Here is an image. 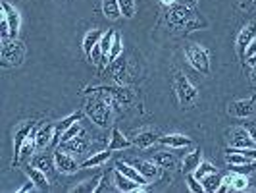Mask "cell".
Instances as JSON below:
<instances>
[{"mask_svg": "<svg viewBox=\"0 0 256 193\" xmlns=\"http://www.w3.org/2000/svg\"><path fill=\"white\" fill-rule=\"evenodd\" d=\"M166 24L180 31H194L206 26V22L198 20L194 8L187 4H172L166 12Z\"/></svg>", "mask_w": 256, "mask_h": 193, "instance_id": "6da1fadb", "label": "cell"}, {"mask_svg": "<svg viewBox=\"0 0 256 193\" xmlns=\"http://www.w3.org/2000/svg\"><path fill=\"white\" fill-rule=\"evenodd\" d=\"M116 101L106 93H92V99H87L85 112L98 128H108L112 124V104Z\"/></svg>", "mask_w": 256, "mask_h": 193, "instance_id": "7a4b0ae2", "label": "cell"}, {"mask_svg": "<svg viewBox=\"0 0 256 193\" xmlns=\"http://www.w3.org/2000/svg\"><path fill=\"white\" fill-rule=\"evenodd\" d=\"M26 58V47L24 43H20L18 39H8L2 41V49H0V64L2 68H16L24 62Z\"/></svg>", "mask_w": 256, "mask_h": 193, "instance_id": "3957f363", "label": "cell"}, {"mask_svg": "<svg viewBox=\"0 0 256 193\" xmlns=\"http://www.w3.org/2000/svg\"><path fill=\"white\" fill-rule=\"evenodd\" d=\"M185 56L196 72L210 76V56L204 47H200L196 43H189V45H185Z\"/></svg>", "mask_w": 256, "mask_h": 193, "instance_id": "277c9868", "label": "cell"}, {"mask_svg": "<svg viewBox=\"0 0 256 193\" xmlns=\"http://www.w3.org/2000/svg\"><path fill=\"white\" fill-rule=\"evenodd\" d=\"M174 91H176V95H178V101H180L181 106H189V104L194 103L196 97H198L196 87L189 81V77L183 76L181 72H178L176 77H174Z\"/></svg>", "mask_w": 256, "mask_h": 193, "instance_id": "5b68a950", "label": "cell"}, {"mask_svg": "<svg viewBox=\"0 0 256 193\" xmlns=\"http://www.w3.org/2000/svg\"><path fill=\"white\" fill-rule=\"evenodd\" d=\"M85 95H92V93H106L114 99L116 103L120 104H128L133 101V91L124 85H100V87H87L83 91Z\"/></svg>", "mask_w": 256, "mask_h": 193, "instance_id": "8992f818", "label": "cell"}, {"mask_svg": "<svg viewBox=\"0 0 256 193\" xmlns=\"http://www.w3.org/2000/svg\"><path fill=\"white\" fill-rule=\"evenodd\" d=\"M35 122H24V124H20L18 128H16V133H14V160L12 164L16 166L18 164V160H20V151H22V147H24V143L27 141V137L35 131Z\"/></svg>", "mask_w": 256, "mask_h": 193, "instance_id": "52a82bcc", "label": "cell"}, {"mask_svg": "<svg viewBox=\"0 0 256 193\" xmlns=\"http://www.w3.org/2000/svg\"><path fill=\"white\" fill-rule=\"evenodd\" d=\"M54 166L58 172H62V174H76L77 170H81V164H77V160L72 156V154L64 151V149H56V153H54Z\"/></svg>", "mask_w": 256, "mask_h": 193, "instance_id": "ba28073f", "label": "cell"}, {"mask_svg": "<svg viewBox=\"0 0 256 193\" xmlns=\"http://www.w3.org/2000/svg\"><path fill=\"white\" fill-rule=\"evenodd\" d=\"M254 39H256V22H250V24H246V26L239 31L237 41H235L237 52H239L241 58H246V49L250 47V43H252Z\"/></svg>", "mask_w": 256, "mask_h": 193, "instance_id": "9c48e42d", "label": "cell"}, {"mask_svg": "<svg viewBox=\"0 0 256 193\" xmlns=\"http://www.w3.org/2000/svg\"><path fill=\"white\" fill-rule=\"evenodd\" d=\"M228 112L235 118H250L252 114H256V99H241L230 103Z\"/></svg>", "mask_w": 256, "mask_h": 193, "instance_id": "30bf717a", "label": "cell"}, {"mask_svg": "<svg viewBox=\"0 0 256 193\" xmlns=\"http://www.w3.org/2000/svg\"><path fill=\"white\" fill-rule=\"evenodd\" d=\"M228 135H230L231 147H235V149H252V147H256V143L252 141L246 128H233L231 131H228Z\"/></svg>", "mask_w": 256, "mask_h": 193, "instance_id": "8fae6325", "label": "cell"}, {"mask_svg": "<svg viewBox=\"0 0 256 193\" xmlns=\"http://www.w3.org/2000/svg\"><path fill=\"white\" fill-rule=\"evenodd\" d=\"M2 16L6 18L8 26H10V31H12V39L18 37L20 33V26H22V16L16 10V6H12L10 2H2Z\"/></svg>", "mask_w": 256, "mask_h": 193, "instance_id": "7c38bea8", "label": "cell"}, {"mask_svg": "<svg viewBox=\"0 0 256 193\" xmlns=\"http://www.w3.org/2000/svg\"><path fill=\"white\" fill-rule=\"evenodd\" d=\"M60 149H64L68 153H85L87 149H89V137L85 135V131H81L77 137L74 139H70V141L66 143H60Z\"/></svg>", "mask_w": 256, "mask_h": 193, "instance_id": "4fadbf2b", "label": "cell"}, {"mask_svg": "<svg viewBox=\"0 0 256 193\" xmlns=\"http://www.w3.org/2000/svg\"><path fill=\"white\" fill-rule=\"evenodd\" d=\"M131 164L137 168V170H139V172H141L142 176H144L148 181L156 180V178H158V174H160V166H158L154 160H142V158H135Z\"/></svg>", "mask_w": 256, "mask_h": 193, "instance_id": "5bb4252c", "label": "cell"}, {"mask_svg": "<svg viewBox=\"0 0 256 193\" xmlns=\"http://www.w3.org/2000/svg\"><path fill=\"white\" fill-rule=\"evenodd\" d=\"M116 170H120L122 174H126L128 178H131V180H135L139 185H148V180L142 176L141 172L137 170V168L133 166V164H129V162H124V160H116Z\"/></svg>", "mask_w": 256, "mask_h": 193, "instance_id": "9a60e30c", "label": "cell"}, {"mask_svg": "<svg viewBox=\"0 0 256 193\" xmlns=\"http://www.w3.org/2000/svg\"><path fill=\"white\" fill-rule=\"evenodd\" d=\"M114 181H116V189H120V191H124V193L141 191V189H142V185H139V183H137L135 180L128 178L126 174H122L120 170H116Z\"/></svg>", "mask_w": 256, "mask_h": 193, "instance_id": "2e32d148", "label": "cell"}, {"mask_svg": "<svg viewBox=\"0 0 256 193\" xmlns=\"http://www.w3.org/2000/svg\"><path fill=\"white\" fill-rule=\"evenodd\" d=\"M54 128L52 124H42L35 133V141H37V149H46L48 145L54 141Z\"/></svg>", "mask_w": 256, "mask_h": 193, "instance_id": "e0dca14e", "label": "cell"}, {"mask_svg": "<svg viewBox=\"0 0 256 193\" xmlns=\"http://www.w3.org/2000/svg\"><path fill=\"white\" fill-rule=\"evenodd\" d=\"M160 143L170 147V149H183V147L192 145V139L187 135H181V133H170V135H162Z\"/></svg>", "mask_w": 256, "mask_h": 193, "instance_id": "ac0fdd59", "label": "cell"}, {"mask_svg": "<svg viewBox=\"0 0 256 193\" xmlns=\"http://www.w3.org/2000/svg\"><path fill=\"white\" fill-rule=\"evenodd\" d=\"M133 145L131 139H128L122 131L118 128L112 129V137H110V143H108V149L114 153V151H124V149H129Z\"/></svg>", "mask_w": 256, "mask_h": 193, "instance_id": "d6986e66", "label": "cell"}, {"mask_svg": "<svg viewBox=\"0 0 256 193\" xmlns=\"http://www.w3.org/2000/svg\"><path fill=\"white\" fill-rule=\"evenodd\" d=\"M79 118H81V112H76V114L64 118L62 122H58V124H56V128H54V141H52V145H58L60 139H62V135H64L66 129L72 128L76 122H79Z\"/></svg>", "mask_w": 256, "mask_h": 193, "instance_id": "ffe728a7", "label": "cell"}, {"mask_svg": "<svg viewBox=\"0 0 256 193\" xmlns=\"http://www.w3.org/2000/svg\"><path fill=\"white\" fill-rule=\"evenodd\" d=\"M160 133L158 131H152V129H148V131H141L135 139H133V145L135 147H139V149H146V147H150L154 145L156 141H160Z\"/></svg>", "mask_w": 256, "mask_h": 193, "instance_id": "44dd1931", "label": "cell"}, {"mask_svg": "<svg viewBox=\"0 0 256 193\" xmlns=\"http://www.w3.org/2000/svg\"><path fill=\"white\" fill-rule=\"evenodd\" d=\"M26 174L29 176V180H33L37 183L38 189L46 191L48 189V178H46V172H42L37 166H26Z\"/></svg>", "mask_w": 256, "mask_h": 193, "instance_id": "7402d4cb", "label": "cell"}, {"mask_svg": "<svg viewBox=\"0 0 256 193\" xmlns=\"http://www.w3.org/2000/svg\"><path fill=\"white\" fill-rule=\"evenodd\" d=\"M200 162H202V151L200 149H194L192 153H189L183 158V172L185 174H191V172H194L196 168L200 166Z\"/></svg>", "mask_w": 256, "mask_h": 193, "instance_id": "603a6c76", "label": "cell"}, {"mask_svg": "<svg viewBox=\"0 0 256 193\" xmlns=\"http://www.w3.org/2000/svg\"><path fill=\"white\" fill-rule=\"evenodd\" d=\"M110 74L114 77L116 81H120V83H124L126 79H128V62L120 56V58H116L114 62L110 64Z\"/></svg>", "mask_w": 256, "mask_h": 193, "instance_id": "cb8c5ba5", "label": "cell"}, {"mask_svg": "<svg viewBox=\"0 0 256 193\" xmlns=\"http://www.w3.org/2000/svg\"><path fill=\"white\" fill-rule=\"evenodd\" d=\"M102 31L100 29H92V31H89L87 35H85V39H83V52L87 54V56H90V52H92V49L100 43V39H102Z\"/></svg>", "mask_w": 256, "mask_h": 193, "instance_id": "d4e9b609", "label": "cell"}, {"mask_svg": "<svg viewBox=\"0 0 256 193\" xmlns=\"http://www.w3.org/2000/svg\"><path fill=\"white\" fill-rule=\"evenodd\" d=\"M110 154H112V151L108 149V151H100V153H94L90 154L87 160H83L81 162V168H96V166H102L104 162L110 158Z\"/></svg>", "mask_w": 256, "mask_h": 193, "instance_id": "484cf974", "label": "cell"}, {"mask_svg": "<svg viewBox=\"0 0 256 193\" xmlns=\"http://www.w3.org/2000/svg\"><path fill=\"white\" fill-rule=\"evenodd\" d=\"M102 14L108 20H120L122 18L120 0H102Z\"/></svg>", "mask_w": 256, "mask_h": 193, "instance_id": "4316f807", "label": "cell"}, {"mask_svg": "<svg viewBox=\"0 0 256 193\" xmlns=\"http://www.w3.org/2000/svg\"><path fill=\"white\" fill-rule=\"evenodd\" d=\"M226 180L230 181V185H231V189H233V191H243V189H246V187H248V183H250V181H248V178L244 176L243 172H241V174H239V172H235V174L228 176Z\"/></svg>", "mask_w": 256, "mask_h": 193, "instance_id": "83f0119b", "label": "cell"}, {"mask_svg": "<svg viewBox=\"0 0 256 193\" xmlns=\"http://www.w3.org/2000/svg\"><path fill=\"white\" fill-rule=\"evenodd\" d=\"M122 51H124V43H122L120 33H116L114 41H112V47H110V52H108V58H106V66L112 64L116 58H120V56H122Z\"/></svg>", "mask_w": 256, "mask_h": 193, "instance_id": "f1b7e54d", "label": "cell"}, {"mask_svg": "<svg viewBox=\"0 0 256 193\" xmlns=\"http://www.w3.org/2000/svg\"><path fill=\"white\" fill-rule=\"evenodd\" d=\"M200 181H202V185H204V191H208V193H216L218 187L222 185V178L218 176V172L208 174V176H204Z\"/></svg>", "mask_w": 256, "mask_h": 193, "instance_id": "f546056e", "label": "cell"}, {"mask_svg": "<svg viewBox=\"0 0 256 193\" xmlns=\"http://www.w3.org/2000/svg\"><path fill=\"white\" fill-rule=\"evenodd\" d=\"M102 180V176H98V178H94V180H87V181H83V183H79V185H76V187H72V193H92V191H96V183Z\"/></svg>", "mask_w": 256, "mask_h": 193, "instance_id": "4dcf8cb0", "label": "cell"}, {"mask_svg": "<svg viewBox=\"0 0 256 193\" xmlns=\"http://www.w3.org/2000/svg\"><path fill=\"white\" fill-rule=\"evenodd\" d=\"M52 162H54V156H46V154H38V156H35V166L40 168L42 172H50L52 168H56V166H52Z\"/></svg>", "mask_w": 256, "mask_h": 193, "instance_id": "1f68e13d", "label": "cell"}, {"mask_svg": "<svg viewBox=\"0 0 256 193\" xmlns=\"http://www.w3.org/2000/svg\"><path fill=\"white\" fill-rule=\"evenodd\" d=\"M214 172H218V170H216V166H214L212 162H206V160H202V162H200V166L196 168L192 174H194L198 180H202L204 176H208V174H214Z\"/></svg>", "mask_w": 256, "mask_h": 193, "instance_id": "d6a6232c", "label": "cell"}, {"mask_svg": "<svg viewBox=\"0 0 256 193\" xmlns=\"http://www.w3.org/2000/svg\"><path fill=\"white\" fill-rule=\"evenodd\" d=\"M120 8H122V16L131 20L135 12H137V6H135V0H120Z\"/></svg>", "mask_w": 256, "mask_h": 193, "instance_id": "836d02e7", "label": "cell"}, {"mask_svg": "<svg viewBox=\"0 0 256 193\" xmlns=\"http://www.w3.org/2000/svg\"><path fill=\"white\" fill-rule=\"evenodd\" d=\"M154 162H156L158 166H162V168H174V164H176V158H174L170 153H162V154H156Z\"/></svg>", "mask_w": 256, "mask_h": 193, "instance_id": "e575fe53", "label": "cell"}, {"mask_svg": "<svg viewBox=\"0 0 256 193\" xmlns=\"http://www.w3.org/2000/svg\"><path fill=\"white\" fill-rule=\"evenodd\" d=\"M187 185H189V191L192 193H202L204 191V185H202V181L198 180L194 174H187Z\"/></svg>", "mask_w": 256, "mask_h": 193, "instance_id": "d590c367", "label": "cell"}, {"mask_svg": "<svg viewBox=\"0 0 256 193\" xmlns=\"http://www.w3.org/2000/svg\"><path fill=\"white\" fill-rule=\"evenodd\" d=\"M83 131V128H81V124L79 122H76L72 128H68L64 131V135H62V139H60V143H66V141H70V139H74V137H77L79 133Z\"/></svg>", "mask_w": 256, "mask_h": 193, "instance_id": "8d00e7d4", "label": "cell"}, {"mask_svg": "<svg viewBox=\"0 0 256 193\" xmlns=\"http://www.w3.org/2000/svg\"><path fill=\"white\" fill-rule=\"evenodd\" d=\"M35 189H38L37 187V183H35V181L33 180H29L26 183V185H24V187H20V189H18V193H27V191H35Z\"/></svg>", "mask_w": 256, "mask_h": 193, "instance_id": "74e56055", "label": "cell"}, {"mask_svg": "<svg viewBox=\"0 0 256 193\" xmlns=\"http://www.w3.org/2000/svg\"><path fill=\"white\" fill-rule=\"evenodd\" d=\"M244 128L248 129V133H250V137H252V141L256 143V124H246Z\"/></svg>", "mask_w": 256, "mask_h": 193, "instance_id": "f35d334b", "label": "cell"}, {"mask_svg": "<svg viewBox=\"0 0 256 193\" xmlns=\"http://www.w3.org/2000/svg\"><path fill=\"white\" fill-rule=\"evenodd\" d=\"M252 54H256V39L250 43V47L246 49V58H248V56H252Z\"/></svg>", "mask_w": 256, "mask_h": 193, "instance_id": "ab89813d", "label": "cell"}, {"mask_svg": "<svg viewBox=\"0 0 256 193\" xmlns=\"http://www.w3.org/2000/svg\"><path fill=\"white\" fill-rule=\"evenodd\" d=\"M241 6H243V8H252V10H256V0H248V2H243Z\"/></svg>", "mask_w": 256, "mask_h": 193, "instance_id": "60d3db41", "label": "cell"}, {"mask_svg": "<svg viewBox=\"0 0 256 193\" xmlns=\"http://www.w3.org/2000/svg\"><path fill=\"white\" fill-rule=\"evenodd\" d=\"M246 62H248L250 66H256V54H252V56H248V58H246Z\"/></svg>", "mask_w": 256, "mask_h": 193, "instance_id": "b9f144b4", "label": "cell"}, {"mask_svg": "<svg viewBox=\"0 0 256 193\" xmlns=\"http://www.w3.org/2000/svg\"><path fill=\"white\" fill-rule=\"evenodd\" d=\"M196 2H198V0H185V4H187V6H191V8L196 6Z\"/></svg>", "mask_w": 256, "mask_h": 193, "instance_id": "7bdbcfd3", "label": "cell"}, {"mask_svg": "<svg viewBox=\"0 0 256 193\" xmlns=\"http://www.w3.org/2000/svg\"><path fill=\"white\" fill-rule=\"evenodd\" d=\"M162 4L164 6H172V4H176V0H162Z\"/></svg>", "mask_w": 256, "mask_h": 193, "instance_id": "ee69618b", "label": "cell"}]
</instances>
